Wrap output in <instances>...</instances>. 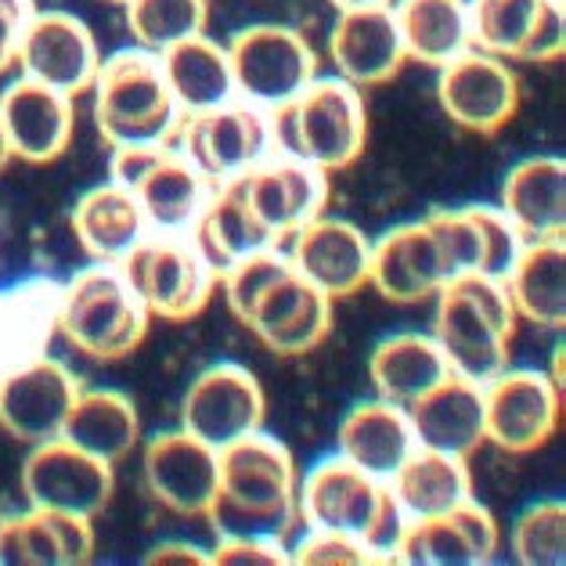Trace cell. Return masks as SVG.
Returning a JSON list of instances; mask_svg holds the SVG:
<instances>
[{"label": "cell", "instance_id": "1", "mask_svg": "<svg viewBox=\"0 0 566 566\" xmlns=\"http://www.w3.org/2000/svg\"><path fill=\"white\" fill-rule=\"evenodd\" d=\"M217 499L210 505V527L220 537H274L285 542L300 523L296 483L300 469L293 451L279 437L256 430L217 451Z\"/></svg>", "mask_w": 566, "mask_h": 566}, {"label": "cell", "instance_id": "2", "mask_svg": "<svg viewBox=\"0 0 566 566\" xmlns=\"http://www.w3.org/2000/svg\"><path fill=\"white\" fill-rule=\"evenodd\" d=\"M271 145L289 159L311 163L328 177L350 170L368 145V108L347 80H311L293 102L268 108Z\"/></svg>", "mask_w": 566, "mask_h": 566}, {"label": "cell", "instance_id": "3", "mask_svg": "<svg viewBox=\"0 0 566 566\" xmlns=\"http://www.w3.org/2000/svg\"><path fill=\"white\" fill-rule=\"evenodd\" d=\"M296 513L307 531H339L368 545L382 563L405 531V509L397 505L390 483L361 473L343 454L311 465L296 483Z\"/></svg>", "mask_w": 566, "mask_h": 566}, {"label": "cell", "instance_id": "4", "mask_svg": "<svg viewBox=\"0 0 566 566\" xmlns=\"http://www.w3.org/2000/svg\"><path fill=\"white\" fill-rule=\"evenodd\" d=\"M94 123L108 148L174 145L181 108L163 76L159 54L123 48L108 54L94 76Z\"/></svg>", "mask_w": 566, "mask_h": 566}, {"label": "cell", "instance_id": "5", "mask_svg": "<svg viewBox=\"0 0 566 566\" xmlns=\"http://www.w3.org/2000/svg\"><path fill=\"white\" fill-rule=\"evenodd\" d=\"M151 314L116 264L76 271L59 293L54 333L91 361H119L145 343Z\"/></svg>", "mask_w": 566, "mask_h": 566}, {"label": "cell", "instance_id": "6", "mask_svg": "<svg viewBox=\"0 0 566 566\" xmlns=\"http://www.w3.org/2000/svg\"><path fill=\"white\" fill-rule=\"evenodd\" d=\"M113 185L127 188L145 213V224L163 234H185L206 210L213 181L174 145L113 148L108 159Z\"/></svg>", "mask_w": 566, "mask_h": 566}, {"label": "cell", "instance_id": "7", "mask_svg": "<svg viewBox=\"0 0 566 566\" xmlns=\"http://www.w3.org/2000/svg\"><path fill=\"white\" fill-rule=\"evenodd\" d=\"M134 296L159 322H191L213 296L217 274L202 264L196 245L185 234H156L134 245L116 264Z\"/></svg>", "mask_w": 566, "mask_h": 566}, {"label": "cell", "instance_id": "8", "mask_svg": "<svg viewBox=\"0 0 566 566\" xmlns=\"http://www.w3.org/2000/svg\"><path fill=\"white\" fill-rule=\"evenodd\" d=\"M228 62L234 94L260 108H279L317 76V54L311 40L293 25L260 22L231 36Z\"/></svg>", "mask_w": 566, "mask_h": 566}, {"label": "cell", "instance_id": "9", "mask_svg": "<svg viewBox=\"0 0 566 566\" xmlns=\"http://www.w3.org/2000/svg\"><path fill=\"white\" fill-rule=\"evenodd\" d=\"M174 145L213 185H220L234 174L253 170L256 163H264L274 151L271 116L268 108H260L253 102L231 98L217 108H206V113L181 116Z\"/></svg>", "mask_w": 566, "mask_h": 566}, {"label": "cell", "instance_id": "10", "mask_svg": "<svg viewBox=\"0 0 566 566\" xmlns=\"http://www.w3.org/2000/svg\"><path fill=\"white\" fill-rule=\"evenodd\" d=\"M563 390L548 371L505 368L483 386V437L505 454H531L559 433Z\"/></svg>", "mask_w": 566, "mask_h": 566}, {"label": "cell", "instance_id": "11", "mask_svg": "<svg viewBox=\"0 0 566 566\" xmlns=\"http://www.w3.org/2000/svg\"><path fill=\"white\" fill-rule=\"evenodd\" d=\"M437 102L459 130L476 137H494L516 119L523 102V84L516 69L505 59H494V54L469 48L459 59L440 65Z\"/></svg>", "mask_w": 566, "mask_h": 566}, {"label": "cell", "instance_id": "12", "mask_svg": "<svg viewBox=\"0 0 566 566\" xmlns=\"http://www.w3.org/2000/svg\"><path fill=\"white\" fill-rule=\"evenodd\" d=\"M19 483L30 509H54V513H73L87 520L102 516L116 494L113 465L73 448L62 437L33 444L22 462Z\"/></svg>", "mask_w": 566, "mask_h": 566}, {"label": "cell", "instance_id": "13", "mask_svg": "<svg viewBox=\"0 0 566 566\" xmlns=\"http://www.w3.org/2000/svg\"><path fill=\"white\" fill-rule=\"evenodd\" d=\"M268 397L250 368L220 361L202 368L181 400V430L210 448H228L234 440L264 430Z\"/></svg>", "mask_w": 566, "mask_h": 566}, {"label": "cell", "instance_id": "14", "mask_svg": "<svg viewBox=\"0 0 566 566\" xmlns=\"http://www.w3.org/2000/svg\"><path fill=\"white\" fill-rule=\"evenodd\" d=\"M15 65L36 84L80 98L98 76L102 51L91 25L73 11H33L19 36Z\"/></svg>", "mask_w": 566, "mask_h": 566}, {"label": "cell", "instance_id": "15", "mask_svg": "<svg viewBox=\"0 0 566 566\" xmlns=\"http://www.w3.org/2000/svg\"><path fill=\"white\" fill-rule=\"evenodd\" d=\"M502 534L480 502H462L444 516L405 520L390 563L405 566H483L499 556Z\"/></svg>", "mask_w": 566, "mask_h": 566}, {"label": "cell", "instance_id": "16", "mask_svg": "<svg viewBox=\"0 0 566 566\" xmlns=\"http://www.w3.org/2000/svg\"><path fill=\"white\" fill-rule=\"evenodd\" d=\"M145 491L174 516H206L217 499V448L202 444L188 430L151 437L142 451Z\"/></svg>", "mask_w": 566, "mask_h": 566}, {"label": "cell", "instance_id": "17", "mask_svg": "<svg viewBox=\"0 0 566 566\" xmlns=\"http://www.w3.org/2000/svg\"><path fill=\"white\" fill-rule=\"evenodd\" d=\"M80 390L84 386H80L76 371H69L48 354L36 357L0 382V430L30 448L62 437L69 408Z\"/></svg>", "mask_w": 566, "mask_h": 566}, {"label": "cell", "instance_id": "18", "mask_svg": "<svg viewBox=\"0 0 566 566\" xmlns=\"http://www.w3.org/2000/svg\"><path fill=\"white\" fill-rule=\"evenodd\" d=\"M289 264L317 293H325L328 300H347L368 285L371 242L350 220L322 213L293 234Z\"/></svg>", "mask_w": 566, "mask_h": 566}, {"label": "cell", "instance_id": "19", "mask_svg": "<svg viewBox=\"0 0 566 566\" xmlns=\"http://www.w3.org/2000/svg\"><path fill=\"white\" fill-rule=\"evenodd\" d=\"M245 199L260 224L279 245L289 234H296L303 224L325 213L328 206V174L300 159H264L253 170L242 174Z\"/></svg>", "mask_w": 566, "mask_h": 566}, {"label": "cell", "instance_id": "20", "mask_svg": "<svg viewBox=\"0 0 566 566\" xmlns=\"http://www.w3.org/2000/svg\"><path fill=\"white\" fill-rule=\"evenodd\" d=\"M433 339L448 357L451 376H462L476 386H488L509 368V343H513V336L502 333L454 282L437 289Z\"/></svg>", "mask_w": 566, "mask_h": 566}, {"label": "cell", "instance_id": "21", "mask_svg": "<svg viewBox=\"0 0 566 566\" xmlns=\"http://www.w3.org/2000/svg\"><path fill=\"white\" fill-rule=\"evenodd\" d=\"M0 123H4L11 156L30 167H48V163L62 159L73 142L76 105L69 94L19 76L0 94Z\"/></svg>", "mask_w": 566, "mask_h": 566}, {"label": "cell", "instance_id": "22", "mask_svg": "<svg viewBox=\"0 0 566 566\" xmlns=\"http://www.w3.org/2000/svg\"><path fill=\"white\" fill-rule=\"evenodd\" d=\"M328 59L336 65V76L354 84L357 91L390 84L408 65L405 40H400L394 8H357L336 11L333 33H328Z\"/></svg>", "mask_w": 566, "mask_h": 566}, {"label": "cell", "instance_id": "23", "mask_svg": "<svg viewBox=\"0 0 566 566\" xmlns=\"http://www.w3.org/2000/svg\"><path fill=\"white\" fill-rule=\"evenodd\" d=\"M98 548L94 520L25 509L0 516V566H87Z\"/></svg>", "mask_w": 566, "mask_h": 566}, {"label": "cell", "instance_id": "24", "mask_svg": "<svg viewBox=\"0 0 566 566\" xmlns=\"http://www.w3.org/2000/svg\"><path fill=\"white\" fill-rule=\"evenodd\" d=\"M368 282L390 303H422L451 282V271L437 250V239L426 220L386 231L371 245Z\"/></svg>", "mask_w": 566, "mask_h": 566}, {"label": "cell", "instance_id": "25", "mask_svg": "<svg viewBox=\"0 0 566 566\" xmlns=\"http://www.w3.org/2000/svg\"><path fill=\"white\" fill-rule=\"evenodd\" d=\"M405 411L419 448L469 459L488 444V437H483V386L462 376L437 382L430 394H422Z\"/></svg>", "mask_w": 566, "mask_h": 566}, {"label": "cell", "instance_id": "26", "mask_svg": "<svg viewBox=\"0 0 566 566\" xmlns=\"http://www.w3.org/2000/svg\"><path fill=\"white\" fill-rule=\"evenodd\" d=\"M191 245L202 256V264L210 268L217 279L224 274L234 260L250 256L256 250H271L274 239L268 228L260 224L256 213L245 199L242 174L228 177V181L213 185V196L206 202V210L191 224Z\"/></svg>", "mask_w": 566, "mask_h": 566}, {"label": "cell", "instance_id": "27", "mask_svg": "<svg viewBox=\"0 0 566 566\" xmlns=\"http://www.w3.org/2000/svg\"><path fill=\"white\" fill-rule=\"evenodd\" d=\"M523 242L563 239L566 231V163L559 156H531L502 181V206Z\"/></svg>", "mask_w": 566, "mask_h": 566}, {"label": "cell", "instance_id": "28", "mask_svg": "<svg viewBox=\"0 0 566 566\" xmlns=\"http://www.w3.org/2000/svg\"><path fill=\"white\" fill-rule=\"evenodd\" d=\"M339 454L354 462L361 473L390 483L411 451H416V433H411V419L400 405L390 400H365L357 405L347 419L339 422Z\"/></svg>", "mask_w": 566, "mask_h": 566}, {"label": "cell", "instance_id": "29", "mask_svg": "<svg viewBox=\"0 0 566 566\" xmlns=\"http://www.w3.org/2000/svg\"><path fill=\"white\" fill-rule=\"evenodd\" d=\"M69 224L94 264H119L148 231L137 199L113 181L84 191L69 213Z\"/></svg>", "mask_w": 566, "mask_h": 566}, {"label": "cell", "instance_id": "30", "mask_svg": "<svg viewBox=\"0 0 566 566\" xmlns=\"http://www.w3.org/2000/svg\"><path fill=\"white\" fill-rule=\"evenodd\" d=\"M505 293L516 317L537 328L566 325V242H523L505 274Z\"/></svg>", "mask_w": 566, "mask_h": 566}, {"label": "cell", "instance_id": "31", "mask_svg": "<svg viewBox=\"0 0 566 566\" xmlns=\"http://www.w3.org/2000/svg\"><path fill=\"white\" fill-rule=\"evenodd\" d=\"M62 440L108 465H119L142 440V416L119 390H80L62 426Z\"/></svg>", "mask_w": 566, "mask_h": 566}, {"label": "cell", "instance_id": "32", "mask_svg": "<svg viewBox=\"0 0 566 566\" xmlns=\"http://www.w3.org/2000/svg\"><path fill=\"white\" fill-rule=\"evenodd\" d=\"M368 376L376 394L390 405H416L422 394H430L437 382L451 376L444 350L433 336L422 333H397L386 336L368 357Z\"/></svg>", "mask_w": 566, "mask_h": 566}, {"label": "cell", "instance_id": "33", "mask_svg": "<svg viewBox=\"0 0 566 566\" xmlns=\"http://www.w3.org/2000/svg\"><path fill=\"white\" fill-rule=\"evenodd\" d=\"M465 462L469 459L430 448L411 451L405 465L390 476V491L397 505L405 509V516H444L454 505L473 499V473H469Z\"/></svg>", "mask_w": 566, "mask_h": 566}, {"label": "cell", "instance_id": "34", "mask_svg": "<svg viewBox=\"0 0 566 566\" xmlns=\"http://www.w3.org/2000/svg\"><path fill=\"white\" fill-rule=\"evenodd\" d=\"M62 285L48 279L25 282L0 293V382L11 371L44 357L54 336V314H59Z\"/></svg>", "mask_w": 566, "mask_h": 566}, {"label": "cell", "instance_id": "35", "mask_svg": "<svg viewBox=\"0 0 566 566\" xmlns=\"http://www.w3.org/2000/svg\"><path fill=\"white\" fill-rule=\"evenodd\" d=\"M159 65H163V76H167V87L174 94L177 108H181V116L206 113V108H217L231 98H239V94H234L228 48L217 44V40L206 33L163 51Z\"/></svg>", "mask_w": 566, "mask_h": 566}, {"label": "cell", "instance_id": "36", "mask_svg": "<svg viewBox=\"0 0 566 566\" xmlns=\"http://www.w3.org/2000/svg\"><path fill=\"white\" fill-rule=\"evenodd\" d=\"M390 8L408 62L440 69L473 48L469 44L465 0H397Z\"/></svg>", "mask_w": 566, "mask_h": 566}, {"label": "cell", "instance_id": "37", "mask_svg": "<svg viewBox=\"0 0 566 566\" xmlns=\"http://www.w3.org/2000/svg\"><path fill=\"white\" fill-rule=\"evenodd\" d=\"M127 30L137 48L163 54L210 25V0H127Z\"/></svg>", "mask_w": 566, "mask_h": 566}, {"label": "cell", "instance_id": "38", "mask_svg": "<svg viewBox=\"0 0 566 566\" xmlns=\"http://www.w3.org/2000/svg\"><path fill=\"white\" fill-rule=\"evenodd\" d=\"M542 8L545 0H465L469 44L494 59L516 62Z\"/></svg>", "mask_w": 566, "mask_h": 566}, {"label": "cell", "instance_id": "39", "mask_svg": "<svg viewBox=\"0 0 566 566\" xmlns=\"http://www.w3.org/2000/svg\"><path fill=\"white\" fill-rule=\"evenodd\" d=\"M509 552L520 566H563L566 559V502L545 499L527 505L513 523Z\"/></svg>", "mask_w": 566, "mask_h": 566}, {"label": "cell", "instance_id": "40", "mask_svg": "<svg viewBox=\"0 0 566 566\" xmlns=\"http://www.w3.org/2000/svg\"><path fill=\"white\" fill-rule=\"evenodd\" d=\"M293 271L289 264V256H282L279 250H256L250 256L234 260V264L220 274V282H224V300H228V311L234 314V322H245L253 311V303L260 300L268 285H274L282 279V274Z\"/></svg>", "mask_w": 566, "mask_h": 566}, {"label": "cell", "instance_id": "41", "mask_svg": "<svg viewBox=\"0 0 566 566\" xmlns=\"http://www.w3.org/2000/svg\"><path fill=\"white\" fill-rule=\"evenodd\" d=\"M422 220L433 231L437 250L451 271V282L462 279V274L480 271V228H476L473 213H469V206L465 210H433Z\"/></svg>", "mask_w": 566, "mask_h": 566}, {"label": "cell", "instance_id": "42", "mask_svg": "<svg viewBox=\"0 0 566 566\" xmlns=\"http://www.w3.org/2000/svg\"><path fill=\"white\" fill-rule=\"evenodd\" d=\"M328 333H333V300L314 289L311 300L289 317L279 333L264 339V347L279 357H303L322 347Z\"/></svg>", "mask_w": 566, "mask_h": 566}, {"label": "cell", "instance_id": "43", "mask_svg": "<svg viewBox=\"0 0 566 566\" xmlns=\"http://www.w3.org/2000/svg\"><path fill=\"white\" fill-rule=\"evenodd\" d=\"M469 213H473L476 228H480V271L476 274L505 282V274L513 268L523 239L516 234V228L509 224V217L499 210V206H469Z\"/></svg>", "mask_w": 566, "mask_h": 566}, {"label": "cell", "instance_id": "44", "mask_svg": "<svg viewBox=\"0 0 566 566\" xmlns=\"http://www.w3.org/2000/svg\"><path fill=\"white\" fill-rule=\"evenodd\" d=\"M289 563L296 566H368L382 563L368 545L339 531H307V537L289 548Z\"/></svg>", "mask_w": 566, "mask_h": 566}, {"label": "cell", "instance_id": "45", "mask_svg": "<svg viewBox=\"0 0 566 566\" xmlns=\"http://www.w3.org/2000/svg\"><path fill=\"white\" fill-rule=\"evenodd\" d=\"M289 548L274 537H220L210 566H285Z\"/></svg>", "mask_w": 566, "mask_h": 566}, {"label": "cell", "instance_id": "46", "mask_svg": "<svg viewBox=\"0 0 566 566\" xmlns=\"http://www.w3.org/2000/svg\"><path fill=\"white\" fill-rule=\"evenodd\" d=\"M563 51H566V8L559 0H545L542 15H537L516 62H556L563 59Z\"/></svg>", "mask_w": 566, "mask_h": 566}, {"label": "cell", "instance_id": "47", "mask_svg": "<svg viewBox=\"0 0 566 566\" xmlns=\"http://www.w3.org/2000/svg\"><path fill=\"white\" fill-rule=\"evenodd\" d=\"M33 15V0H0V76L15 65V48Z\"/></svg>", "mask_w": 566, "mask_h": 566}, {"label": "cell", "instance_id": "48", "mask_svg": "<svg viewBox=\"0 0 566 566\" xmlns=\"http://www.w3.org/2000/svg\"><path fill=\"white\" fill-rule=\"evenodd\" d=\"M148 566H210V552L191 542H163L145 556Z\"/></svg>", "mask_w": 566, "mask_h": 566}, {"label": "cell", "instance_id": "49", "mask_svg": "<svg viewBox=\"0 0 566 566\" xmlns=\"http://www.w3.org/2000/svg\"><path fill=\"white\" fill-rule=\"evenodd\" d=\"M336 11H357V8H382V4H394V0H328Z\"/></svg>", "mask_w": 566, "mask_h": 566}, {"label": "cell", "instance_id": "50", "mask_svg": "<svg viewBox=\"0 0 566 566\" xmlns=\"http://www.w3.org/2000/svg\"><path fill=\"white\" fill-rule=\"evenodd\" d=\"M11 145H8V134H4V123H0V174H4L11 167Z\"/></svg>", "mask_w": 566, "mask_h": 566}, {"label": "cell", "instance_id": "51", "mask_svg": "<svg viewBox=\"0 0 566 566\" xmlns=\"http://www.w3.org/2000/svg\"><path fill=\"white\" fill-rule=\"evenodd\" d=\"M108 4H127V0H108Z\"/></svg>", "mask_w": 566, "mask_h": 566}, {"label": "cell", "instance_id": "52", "mask_svg": "<svg viewBox=\"0 0 566 566\" xmlns=\"http://www.w3.org/2000/svg\"><path fill=\"white\" fill-rule=\"evenodd\" d=\"M559 4H563V0H559Z\"/></svg>", "mask_w": 566, "mask_h": 566}]
</instances>
